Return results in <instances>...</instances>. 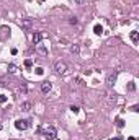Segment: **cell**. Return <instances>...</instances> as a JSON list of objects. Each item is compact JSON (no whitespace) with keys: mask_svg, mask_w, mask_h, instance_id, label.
<instances>
[{"mask_svg":"<svg viewBox=\"0 0 139 140\" xmlns=\"http://www.w3.org/2000/svg\"><path fill=\"white\" fill-rule=\"evenodd\" d=\"M85 2H87V0H75V3H77V5H83Z\"/></svg>","mask_w":139,"mask_h":140,"instance_id":"cell-21","label":"cell"},{"mask_svg":"<svg viewBox=\"0 0 139 140\" xmlns=\"http://www.w3.org/2000/svg\"><path fill=\"white\" fill-rule=\"evenodd\" d=\"M36 52H38L39 56H47V49L41 44V42H39V44H36Z\"/></svg>","mask_w":139,"mask_h":140,"instance_id":"cell-4","label":"cell"},{"mask_svg":"<svg viewBox=\"0 0 139 140\" xmlns=\"http://www.w3.org/2000/svg\"><path fill=\"white\" fill-rule=\"evenodd\" d=\"M128 90H129V91H134V90H136V85H134V83L131 82V83L128 85Z\"/></svg>","mask_w":139,"mask_h":140,"instance_id":"cell-16","label":"cell"},{"mask_svg":"<svg viewBox=\"0 0 139 140\" xmlns=\"http://www.w3.org/2000/svg\"><path fill=\"white\" fill-rule=\"evenodd\" d=\"M36 74H38V75H43V69H41V67H38V69H36Z\"/></svg>","mask_w":139,"mask_h":140,"instance_id":"cell-20","label":"cell"},{"mask_svg":"<svg viewBox=\"0 0 139 140\" xmlns=\"http://www.w3.org/2000/svg\"><path fill=\"white\" fill-rule=\"evenodd\" d=\"M15 127L18 130H26L28 127H29V121H26V119H18L16 122H15Z\"/></svg>","mask_w":139,"mask_h":140,"instance_id":"cell-2","label":"cell"},{"mask_svg":"<svg viewBox=\"0 0 139 140\" xmlns=\"http://www.w3.org/2000/svg\"><path fill=\"white\" fill-rule=\"evenodd\" d=\"M111 140H119V138H111Z\"/></svg>","mask_w":139,"mask_h":140,"instance_id":"cell-24","label":"cell"},{"mask_svg":"<svg viewBox=\"0 0 139 140\" xmlns=\"http://www.w3.org/2000/svg\"><path fill=\"white\" fill-rule=\"evenodd\" d=\"M54 70L57 72V74H65L67 72V64L65 62H56V65H54Z\"/></svg>","mask_w":139,"mask_h":140,"instance_id":"cell-3","label":"cell"},{"mask_svg":"<svg viewBox=\"0 0 139 140\" xmlns=\"http://www.w3.org/2000/svg\"><path fill=\"white\" fill-rule=\"evenodd\" d=\"M31 25H33V21L29 20V18H25V20H21V26H23V29H31Z\"/></svg>","mask_w":139,"mask_h":140,"instance_id":"cell-7","label":"cell"},{"mask_svg":"<svg viewBox=\"0 0 139 140\" xmlns=\"http://www.w3.org/2000/svg\"><path fill=\"white\" fill-rule=\"evenodd\" d=\"M8 72H10V74H16V67L13 64H10L8 65Z\"/></svg>","mask_w":139,"mask_h":140,"instance_id":"cell-13","label":"cell"},{"mask_svg":"<svg viewBox=\"0 0 139 140\" xmlns=\"http://www.w3.org/2000/svg\"><path fill=\"white\" fill-rule=\"evenodd\" d=\"M31 65H33V60H31V59H26V60H25V67H28V69H29Z\"/></svg>","mask_w":139,"mask_h":140,"instance_id":"cell-14","label":"cell"},{"mask_svg":"<svg viewBox=\"0 0 139 140\" xmlns=\"http://www.w3.org/2000/svg\"><path fill=\"white\" fill-rule=\"evenodd\" d=\"M5 101H7V96H5V95H0V103H5Z\"/></svg>","mask_w":139,"mask_h":140,"instance_id":"cell-18","label":"cell"},{"mask_svg":"<svg viewBox=\"0 0 139 140\" xmlns=\"http://www.w3.org/2000/svg\"><path fill=\"white\" fill-rule=\"evenodd\" d=\"M78 51H80V49H78V46H77V44H74V46L70 47V52H72V54H78Z\"/></svg>","mask_w":139,"mask_h":140,"instance_id":"cell-12","label":"cell"},{"mask_svg":"<svg viewBox=\"0 0 139 140\" xmlns=\"http://www.w3.org/2000/svg\"><path fill=\"white\" fill-rule=\"evenodd\" d=\"M20 91H23V93H26V85H25V83H23L21 86H20Z\"/></svg>","mask_w":139,"mask_h":140,"instance_id":"cell-19","label":"cell"},{"mask_svg":"<svg viewBox=\"0 0 139 140\" xmlns=\"http://www.w3.org/2000/svg\"><path fill=\"white\" fill-rule=\"evenodd\" d=\"M43 135H44L46 140H54V138H56V135H57V130L49 125V127H46V129L43 130Z\"/></svg>","mask_w":139,"mask_h":140,"instance_id":"cell-1","label":"cell"},{"mask_svg":"<svg viewBox=\"0 0 139 140\" xmlns=\"http://www.w3.org/2000/svg\"><path fill=\"white\" fill-rule=\"evenodd\" d=\"M51 88H52V85L49 82H43L41 83V91H43V93H49Z\"/></svg>","mask_w":139,"mask_h":140,"instance_id":"cell-5","label":"cell"},{"mask_svg":"<svg viewBox=\"0 0 139 140\" xmlns=\"http://www.w3.org/2000/svg\"><path fill=\"white\" fill-rule=\"evenodd\" d=\"M114 82H116V74H110L106 77V85H108V86H113Z\"/></svg>","mask_w":139,"mask_h":140,"instance_id":"cell-6","label":"cell"},{"mask_svg":"<svg viewBox=\"0 0 139 140\" xmlns=\"http://www.w3.org/2000/svg\"><path fill=\"white\" fill-rule=\"evenodd\" d=\"M137 38H139V34H137V31H132V33H131V41L134 42V44H137Z\"/></svg>","mask_w":139,"mask_h":140,"instance_id":"cell-11","label":"cell"},{"mask_svg":"<svg viewBox=\"0 0 139 140\" xmlns=\"http://www.w3.org/2000/svg\"><path fill=\"white\" fill-rule=\"evenodd\" d=\"M0 130H2V125H0Z\"/></svg>","mask_w":139,"mask_h":140,"instance_id":"cell-25","label":"cell"},{"mask_svg":"<svg viewBox=\"0 0 139 140\" xmlns=\"http://www.w3.org/2000/svg\"><path fill=\"white\" fill-rule=\"evenodd\" d=\"M69 23H70V25H77V18L75 16H70L69 18Z\"/></svg>","mask_w":139,"mask_h":140,"instance_id":"cell-15","label":"cell"},{"mask_svg":"<svg viewBox=\"0 0 139 140\" xmlns=\"http://www.w3.org/2000/svg\"><path fill=\"white\" fill-rule=\"evenodd\" d=\"M41 39H43V34H41V33H34L33 34V42H34V44H39Z\"/></svg>","mask_w":139,"mask_h":140,"instance_id":"cell-8","label":"cell"},{"mask_svg":"<svg viewBox=\"0 0 139 140\" xmlns=\"http://www.w3.org/2000/svg\"><path fill=\"white\" fill-rule=\"evenodd\" d=\"M93 33H95V34H98V36H100L101 33H103V28H101L100 25H95V26H93Z\"/></svg>","mask_w":139,"mask_h":140,"instance_id":"cell-10","label":"cell"},{"mask_svg":"<svg viewBox=\"0 0 139 140\" xmlns=\"http://www.w3.org/2000/svg\"><path fill=\"white\" fill-rule=\"evenodd\" d=\"M116 125L119 127V129H121V127L124 125V122H123V121H121V119H116Z\"/></svg>","mask_w":139,"mask_h":140,"instance_id":"cell-17","label":"cell"},{"mask_svg":"<svg viewBox=\"0 0 139 140\" xmlns=\"http://www.w3.org/2000/svg\"><path fill=\"white\" fill-rule=\"evenodd\" d=\"M128 140H136V138H134V137H129V138H128Z\"/></svg>","mask_w":139,"mask_h":140,"instance_id":"cell-23","label":"cell"},{"mask_svg":"<svg viewBox=\"0 0 139 140\" xmlns=\"http://www.w3.org/2000/svg\"><path fill=\"white\" fill-rule=\"evenodd\" d=\"M70 109H72V112H78V108L77 106H70Z\"/></svg>","mask_w":139,"mask_h":140,"instance_id":"cell-22","label":"cell"},{"mask_svg":"<svg viewBox=\"0 0 139 140\" xmlns=\"http://www.w3.org/2000/svg\"><path fill=\"white\" fill-rule=\"evenodd\" d=\"M21 109H23V111H31V103H29V101H25V103H21Z\"/></svg>","mask_w":139,"mask_h":140,"instance_id":"cell-9","label":"cell"}]
</instances>
